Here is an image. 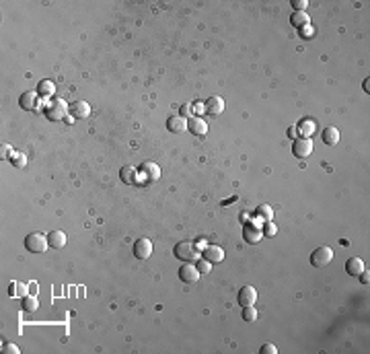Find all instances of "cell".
Masks as SVG:
<instances>
[{
	"instance_id": "1",
	"label": "cell",
	"mask_w": 370,
	"mask_h": 354,
	"mask_svg": "<svg viewBox=\"0 0 370 354\" xmlns=\"http://www.w3.org/2000/svg\"><path fill=\"white\" fill-rule=\"evenodd\" d=\"M68 111H70V107H68V103L64 99H54L48 105L46 116H48V119H51V122H60V119L68 118Z\"/></svg>"
},
{
	"instance_id": "2",
	"label": "cell",
	"mask_w": 370,
	"mask_h": 354,
	"mask_svg": "<svg viewBox=\"0 0 370 354\" xmlns=\"http://www.w3.org/2000/svg\"><path fill=\"white\" fill-rule=\"evenodd\" d=\"M25 247H27V252H31V253H44L49 247V243H48V237H44L41 233H29V235L25 237Z\"/></svg>"
},
{
	"instance_id": "3",
	"label": "cell",
	"mask_w": 370,
	"mask_h": 354,
	"mask_svg": "<svg viewBox=\"0 0 370 354\" xmlns=\"http://www.w3.org/2000/svg\"><path fill=\"white\" fill-rule=\"evenodd\" d=\"M331 262H333V249L327 247V245L317 247L315 252L311 253V264H313L315 268H323V266L331 264Z\"/></svg>"
},
{
	"instance_id": "4",
	"label": "cell",
	"mask_w": 370,
	"mask_h": 354,
	"mask_svg": "<svg viewBox=\"0 0 370 354\" xmlns=\"http://www.w3.org/2000/svg\"><path fill=\"white\" fill-rule=\"evenodd\" d=\"M311 152H313L311 138L298 136L296 140H294V144H292V154H294L296 159H306V157H311Z\"/></svg>"
},
{
	"instance_id": "5",
	"label": "cell",
	"mask_w": 370,
	"mask_h": 354,
	"mask_svg": "<svg viewBox=\"0 0 370 354\" xmlns=\"http://www.w3.org/2000/svg\"><path fill=\"white\" fill-rule=\"evenodd\" d=\"M243 239L247 241V243H251V245L261 243V239H263L261 227H255V224H251V222L243 224Z\"/></svg>"
},
{
	"instance_id": "6",
	"label": "cell",
	"mask_w": 370,
	"mask_h": 354,
	"mask_svg": "<svg viewBox=\"0 0 370 354\" xmlns=\"http://www.w3.org/2000/svg\"><path fill=\"white\" fill-rule=\"evenodd\" d=\"M237 301H239V305H241V307H251V305H255V301H257V290L251 287V284H247V287H243V288L239 290Z\"/></svg>"
},
{
	"instance_id": "7",
	"label": "cell",
	"mask_w": 370,
	"mask_h": 354,
	"mask_svg": "<svg viewBox=\"0 0 370 354\" xmlns=\"http://www.w3.org/2000/svg\"><path fill=\"white\" fill-rule=\"evenodd\" d=\"M134 255L138 257V260H148V257L152 255V241L146 239V237L138 239L134 243Z\"/></svg>"
},
{
	"instance_id": "8",
	"label": "cell",
	"mask_w": 370,
	"mask_h": 354,
	"mask_svg": "<svg viewBox=\"0 0 370 354\" xmlns=\"http://www.w3.org/2000/svg\"><path fill=\"white\" fill-rule=\"evenodd\" d=\"M39 95L37 91H27V93H23L21 95V99H19V105L25 109V111H35L39 107Z\"/></svg>"
},
{
	"instance_id": "9",
	"label": "cell",
	"mask_w": 370,
	"mask_h": 354,
	"mask_svg": "<svg viewBox=\"0 0 370 354\" xmlns=\"http://www.w3.org/2000/svg\"><path fill=\"white\" fill-rule=\"evenodd\" d=\"M200 272H197V268L192 264V262H187V264H183L181 268H179V280H183V282H197L200 280Z\"/></svg>"
},
{
	"instance_id": "10",
	"label": "cell",
	"mask_w": 370,
	"mask_h": 354,
	"mask_svg": "<svg viewBox=\"0 0 370 354\" xmlns=\"http://www.w3.org/2000/svg\"><path fill=\"white\" fill-rule=\"evenodd\" d=\"M140 175L146 181H157V179H161V167L152 161H144L140 165Z\"/></svg>"
},
{
	"instance_id": "11",
	"label": "cell",
	"mask_w": 370,
	"mask_h": 354,
	"mask_svg": "<svg viewBox=\"0 0 370 354\" xmlns=\"http://www.w3.org/2000/svg\"><path fill=\"white\" fill-rule=\"evenodd\" d=\"M187 132H192L193 136H206L208 134V124H206L202 118L193 116V118L187 119Z\"/></svg>"
},
{
	"instance_id": "12",
	"label": "cell",
	"mask_w": 370,
	"mask_h": 354,
	"mask_svg": "<svg viewBox=\"0 0 370 354\" xmlns=\"http://www.w3.org/2000/svg\"><path fill=\"white\" fill-rule=\"evenodd\" d=\"M204 260H208L210 264H220L222 260H225V249L218 247V245H208L204 249Z\"/></svg>"
},
{
	"instance_id": "13",
	"label": "cell",
	"mask_w": 370,
	"mask_h": 354,
	"mask_svg": "<svg viewBox=\"0 0 370 354\" xmlns=\"http://www.w3.org/2000/svg\"><path fill=\"white\" fill-rule=\"evenodd\" d=\"M70 116L76 119H84L91 116V105L87 101H74L70 103Z\"/></svg>"
},
{
	"instance_id": "14",
	"label": "cell",
	"mask_w": 370,
	"mask_h": 354,
	"mask_svg": "<svg viewBox=\"0 0 370 354\" xmlns=\"http://www.w3.org/2000/svg\"><path fill=\"white\" fill-rule=\"evenodd\" d=\"M225 111V99L218 97V95H212V97L206 101V114L210 116H220Z\"/></svg>"
},
{
	"instance_id": "15",
	"label": "cell",
	"mask_w": 370,
	"mask_h": 354,
	"mask_svg": "<svg viewBox=\"0 0 370 354\" xmlns=\"http://www.w3.org/2000/svg\"><path fill=\"white\" fill-rule=\"evenodd\" d=\"M193 245L192 243H187V241H181V243H175V247H173V253H175V257L177 260H189V257L193 255Z\"/></svg>"
},
{
	"instance_id": "16",
	"label": "cell",
	"mask_w": 370,
	"mask_h": 354,
	"mask_svg": "<svg viewBox=\"0 0 370 354\" xmlns=\"http://www.w3.org/2000/svg\"><path fill=\"white\" fill-rule=\"evenodd\" d=\"M167 128H169V132H173V134H181V132L187 130V122H185V118H181V116H169Z\"/></svg>"
},
{
	"instance_id": "17",
	"label": "cell",
	"mask_w": 370,
	"mask_h": 354,
	"mask_svg": "<svg viewBox=\"0 0 370 354\" xmlns=\"http://www.w3.org/2000/svg\"><path fill=\"white\" fill-rule=\"evenodd\" d=\"M37 95H39L41 99H51L56 95V84L51 83V81H48V79L39 81L37 83Z\"/></svg>"
},
{
	"instance_id": "18",
	"label": "cell",
	"mask_w": 370,
	"mask_h": 354,
	"mask_svg": "<svg viewBox=\"0 0 370 354\" xmlns=\"http://www.w3.org/2000/svg\"><path fill=\"white\" fill-rule=\"evenodd\" d=\"M48 243H49V247H54V249H62V247L66 245L64 231H58V229L49 231V233H48Z\"/></svg>"
},
{
	"instance_id": "19",
	"label": "cell",
	"mask_w": 370,
	"mask_h": 354,
	"mask_svg": "<svg viewBox=\"0 0 370 354\" xmlns=\"http://www.w3.org/2000/svg\"><path fill=\"white\" fill-rule=\"evenodd\" d=\"M364 270H366L364 262L360 260V257H350V260L346 262V272H348L350 276H360Z\"/></svg>"
},
{
	"instance_id": "20",
	"label": "cell",
	"mask_w": 370,
	"mask_h": 354,
	"mask_svg": "<svg viewBox=\"0 0 370 354\" xmlns=\"http://www.w3.org/2000/svg\"><path fill=\"white\" fill-rule=\"evenodd\" d=\"M321 138H323V142L327 146H335V144L339 142V130H338V128H333V126H329V128H325V130H323Z\"/></svg>"
},
{
	"instance_id": "21",
	"label": "cell",
	"mask_w": 370,
	"mask_h": 354,
	"mask_svg": "<svg viewBox=\"0 0 370 354\" xmlns=\"http://www.w3.org/2000/svg\"><path fill=\"white\" fill-rule=\"evenodd\" d=\"M136 167H132V165H124L122 169H119V179L124 181L126 185H132V184H136Z\"/></svg>"
},
{
	"instance_id": "22",
	"label": "cell",
	"mask_w": 370,
	"mask_h": 354,
	"mask_svg": "<svg viewBox=\"0 0 370 354\" xmlns=\"http://www.w3.org/2000/svg\"><path fill=\"white\" fill-rule=\"evenodd\" d=\"M290 25L296 29H305L308 25V15L306 13H292L290 15Z\"/></svg>"
},
{
	"instance_id": "23",
	"label": "cell",
	"mask_w": 370,
	"mask_h": 354,
	"mask_svg": "<svg viewBox=\"0 0 370 354\" xmlns=\"http://www.w3.org/2000/svg\"><path fill=\"white\" fill-rule=\"evenodd\" d=\"M255 214H257V219H261L263 222H268V220H272V219H273V210H272V206H270V204H261V206H257Z\"/></svg>"
},
{
	"instance_id": "24",
	"label": "cell",
	"mask_w": 370,
	"mask_h": 354,
	"mask_svg": "<svg viewBox=\"0 0 370 354\" xmlns=\"http://www.w3.org/2000/svg\"><path fill=\"white\" fill-rule=\"evenodd\" d=\"M37 309H39V301H37V297H31V295L23 297V311H27V313H33V311H37Z\"/></svg>"
},
{
	"instance_id": "25",
	"label": "cell",
	"mask_w": 370,
	"mask_h": 354,
	"mask_svg": "<svg viewBox=\"0 0 370 354\" xmlns=\"http://www.w3.org/2000/svg\"><path fill=\"white\" fill-rule=\"evenodd\" d=\"M8 292H11V297H27V284L13 282L11 288H8Z\"/></svg>"
},
{
	"instance_id": "26",
	"label": "cell",
	"mask_w": 370,
	"mask_h": 354,
	"mask_svg": "<svg viewBox=\"0 0 370 354\" xmlns=\"http://www.w3.org/2000/svg\"><path fill=\"white\" fill-rule=\"evenodd\" d=\"M243 319L247 323H253L257 321V309L251 305V307H243Z\"/></svg>"
},
{
	"instance_id": "27",
	"label": "cell",
	"mask_w": 370,
	"mask_h": 354,
	"mask_svg": "<svg viewBox=\"0 0 370 354\" xmlns=\"http://www.w3.org/2000/svg\"><path fill=\"white\" fill-rule=\"evenodd\" d=\"M261 233H263V237H276V233H278V227L273 224L272 220L268 222H263V227H261Z\"/></svg>"
},
{
	"instance_id": "28",
	"label": "cell",
	"mask_w": 370,
	"mask_h": 354,
	"mask_svg": "<svg viewBox=\"0 0 370 354\" xmlns=\"http://www.w3.org/2000/svg\"><path fill=\"white\" fill-rule=\"evenodd\" d=\"M195 268H197V272H200L202 276H206V274H210L212 264H210L208 260H204V257H200V260H197V264H195Z\"/></svg>"
},
{
	"instance_id": "29",
	"label": "cell",
	"mask_w": 370,
	"mask_h": 354,
	"mask_svg": "<svg viewBox=\"0 0 370 354\" xmlns=\"http://www.w3.org/2000/svg\"><path fill=\"white\" fill-rule=\"evenodd\" d=\"M300 136H305V138H308V134H313V130H315V124L311 122V119H306V122H303L300 124Z\"/></svg>"
},
{
	"instance_id": "30",
	"label": "cell",
	"mask_w": 370,
	"mask_h": 354,
	"mask_svg": "<svg viewBox=\"0 0 370 354\" xmlns=\"http://www.w3.org/2000/svg\"><path fill=\"white\" fill-rule=\"evenodd\" d=\"M292 8H294V13H305L306 6H308V0H292Z\"/></svg>"
},
{
	"instance_id": "31",
	"label": "cell",
	"mask_w": 370,
	"mask_h": 354,
	"mask_svg": "<svg viewBox=\"0 0 370 354\" xmlns=\"http://www.w3.org/2000/svg\"><path fill=\"white\" fill-rule=\"evenodd\" d=\"M2 352H6V354H19L21 348H19V346H15L13 342H4V344H2Z\"/></svg>"
},
{
	"instance_id": "32",
	"label": "cell",
	"mask_w": 370,
	"mask_h": 354,
	"mask_svg": "<svg viewBox=\"0 0 370 354\" xmlns=\"http://www.w3.org/2000/svg\"><path fill=\"white\" fill-rule=\"evenodd\" d=\"M261 354H278V348L276 346H273V344H263V346H261V350H259Z\"/></svg>"
},
{
	"instance_id": "33",
	"label": "cell",
	"mask_w": 370,
	"mask_h": 354,
	"mask_svg": "<svg viewBox=\"0 0 370 354\" xmlns=\"http://www.w3.org/2000/svg\"><path fill=\"white\" fill-rule=\"evenodd\" d=\"M206 247H208V241H206V239H197V241H195V245H193V249H195V252H200V253L204 252Z\"/></svg>"
},
{
	"instance_id": "34",
	"label": "cell",
	"mask_w": 370,
	"mask_h": 354,
	"mask_svg": "<svg viewBox=\"0 0 370 354\" xmlns=\"http://www.w3.org/2000/svg\"><path fill=\"white\" fill-rule=\"evenodd\" d=\"M192 109H195L193 114L200 118V114H206V103H195V105H192Z\"/></svg>"
},
{
	"instance_id": "35",
	"label": "cell",
	"mask_w": 370,
	"mask_h": 354,
	"mask_svg": "<svg viewBox=\"0 0 370 354\" xmlns=\"http://www.w3.org/2000/svg\"><path fill=\"white\" fill-rule=\"evenodd\" d=\"M179 111H181V114H179L181 118H187L189 114H192V105H189V103H183V105H181V109H179Z\"/></svg>"
},
{
	"instance_id": "36",
	"label": "cell",
	"mask_w": 370,
	"mask_h": 354,
	"mask_svg": "<svg viewBox=\"0 0 370 354\" xmlns=\"http://www.w3.org/2000/svg\"><path fill=\"white\" fill-rule=\"evenodd\" d=\"M368 280H370V278H368V270L360 274V282H362V284H368Z\"/></svg>"
},
{
	"instance_id": "37",
	"label": "cell",
	"mask_w": 370,
	"mask_h": 354,
	"mask_svg": "<svg viewBox=\"0 0 370 354\" xmlns=\"http://www.w3.org/2000/svg\"><path fill=\"white\" fill-rule=\"evenodd\" d=\"M368 87H370V84H368V79H366V81L362 83V89H364V91H368Z\"/></svg>"
}]
</instances>
